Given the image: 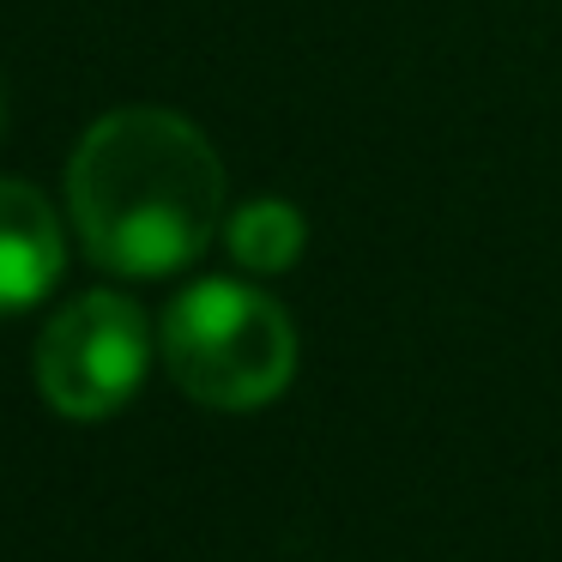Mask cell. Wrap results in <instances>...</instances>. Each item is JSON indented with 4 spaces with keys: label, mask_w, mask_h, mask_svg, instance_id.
<instances>
[{
    "label": "cell",
    "mask_w": 562,
    "mask_h": 562,
    "mask_svg": "<svg viewBox=\"0 0 562 562\" xmlns=\"http://www.w3.org/2000/svg\"><path fill=\"white\" fill-rule=\"evenodd\" d=\"M67 206L86 255L122 279H170L224 224V164L176 110H110L67 164Z\"/></svg>",
    "instance_id": "cell-1"
},
{
    "label": "cell",
    "mask_w": 562,
    "mask_h": 562,
    "mask_svg": "<svg viewBox=\"0 0 562 562\" xmlns=\"http://www.w3.org/2000/svg\"><path fill=\"white\" fill-rule=\"evenodd\" d=\"M158 351L170 381L212 412H260L296 375V327L267 291L206 279L164 308Z\"/></svg>",
    "instance_id": "cell-2"
},
{
    "label": "cell",
    "mask_w": 562,
    "mask_h": 562,
    "mask_svg": "<svg viewBox=\"0 0 562 562\" xmlns=\"http://www.w3.org/2000/svg\"><path fill=\"white\" fill-rule=\"evenodd\" d=\"M151 363V327L134 296L86 291L43 327L37 339V387L74 424L115 417L139 393Z\"/></svg>",
    "instance_id": "cell-3"
},
{
    "label": "cell",
    "mask_w": 562,
    "mask_h": 562,
    "mask_svg": "<svg viewBox=\"0 0 562 562\" xmlns=\"http://www.w3.org/2000/svg\"><path fill=\"white\" fill-rule=\"evenodd\" d=\"M67 272V236L31 182L0 176V315L43 303Z\"/></svg>",
    "instance_id": "cell-4"
},
{
    "label": "cell",
    "mask_w": 562,
    "mask_h": 562,
    "mask_svg": "<svg viewBox=\"0 0 562 562\" xmlns=\"http://www.w3.org/2000/svg\"><path fill=\"white\" fill-rule=\"evenodd\" d=\"M303 243H308V224L291 200H272V194L248 200L231 218V255L248 272H291L303 260Z\"/></svg>",
    "instance_id": "cell-5"
},
{
    "label": "cell",
    "mask_w": 562,
    "mask_h": 562,
    "mask_svg": "<svg viewBox=\"0 0 562 562\" xmlns=\"http://www.w3.org/2000/svg\"><path fill=\"white\" fill-rule=\"evenodd\" d=\"M0 115H7V98H0Z\"/></svg>",
    "instance_id": "cell-6"
}]
</instances>
